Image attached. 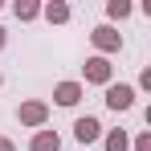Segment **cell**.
Returning <instances> with one entry per match:
<instances>
[{"label": "cell", "instance_id": "cell-1", "mask_svg": "<svg viewBox=\"0 0 151 151\" xmlns=\"http://www.w3.org/2000/svg\"><path fill=\"white\" fill-rule=\"evenodd\" d=\"M82 82H86V86H102V90H106V86L114 82V65H110V57H98V53H94V57H86V65H82Z\"/></svg>", "mask_w": 151, "mask_h": 151}, {"label": "cell", "instance_id": "cell-2", "mask_svg": "<svg viewBox=\"0 0 151 151\" xmlns=\"http://www.w3.org/2000/svg\"><path fill=\"white\" fill-rule=\"evenodd\" d=\"M17 123L41 131V127L49 123V102H45V98H25L21 106H17Z\"/></svg>", "mask_w": 151, "mask_h": 151}, {"label": "cell", "instance_id": "cell-3", "mask_svg": "<svg viewBox=\"0 0 151 151\" xmlns=\"http://www.w3.org/2000/svg\"><path fill=\"white\" fill-rule=\"evenodd\" d=\"M90 41H94V49L98 57H110V53H123V33L114 25H94L90 29Z\"/></svg>", "mask_w": 151, "mask_h": 151}, {"label": "cell", "instance_id": "cell-4", "mask_svg": "<svg viewBox=\"0 0 151 151\" xmlns=\"http://www.w3.org/2000/svg\"><path fill=\"white\" fill-rule=\"evenodd\" d=\"M102 102H106L114 114H123V110H131V106H135V86H131V82H110Z\"/></svg>", "mask_w": 151, "mask_h": 151}, {"label": "cell", "instance_id": "cell-5", "mask_svg": "<svg viewBox=\"0 0 151 151\" xmlns=\"http://www.w3.org/2000/svg\"><path fill=\"white\" fill-rule=\"evenodd\" d=\"M82 94H86V86H82V82H74V78L53 86V102H57V106H78V102H82Z\"/></svg>", "mask_w": 151, "mask_h": 151}, {"label": "cell", "instance_id": "cell-6", "mask_svg": "<svg viewBox=\"0 0 151 151\" xmlns=\"http://www.w3.org/2000/svg\"><path fill=\"white\" fill-rule=\"evenodd\" d=\"M74 139H78V143H98V139H102V123L94 119V114L74 119Z\"/></svg>", "mask_w": 151, "mask_h": 151}, {"label": "cell", "instance_id": "cell-7", "mask_svg": "<svg viewBox=\"0 0 151 151\" xmlns=\"http://www.w3.org/2000/svg\"><path fill=\"white\" fill-rule=\"evenodd\" d=\"M41 17H45L49 25H70V17H74V8H70L65 0H49V4H41Z\"/></svg>", "mask_w": 151, "mask_h": 151}, {"label": "cell", "instance_id": "cell-8", "mask_svg": "<svg viewBox=\"0 0 151 151\" xmlns=\"http://www.w3.org/2000/svg\"><path fill=\"white\" fill-rule=\"evenodd\" d=\"M29 151H61V135L57 131H33V139H29Z\"/></svg>", "mask_w": 151, "mask_h": 151}, {"label": "cell", "instance_id": "cell-9", "mask_svg": "<svg viewBox=\"0 0 151 151\" xmlns=\"http://www.w3.org/2000/svg\"><path fill=\"white\" fill-rule=\"evenodd\" d=\"M102 147H106V151H131V135H127L123 127H114V131L102 135Z\"/></svg>", "mask_w": 151, "mask_h": 151}, {"label": "cell", "instance_id": "cell-10", "mask_svg": "<svg viewBox=\"0 0 151 151\" xmlns=\"http://www.w3.org/2000/svg\"><path fill=\"white\" fill-rule=\"evenodd\" d=\"M12 17L17 21H37L41 17V0H17L12 4Z\"/></svg>", "mask_w": 151, "mask_h": 151}, {"label": "cell", "instance_id": "cell-11", "mask_svg": "<svg viewBox=\"0 0 151 151\" xmlns=\"http://www.w3.org/2000/svg\"><path fill=\"white\" fill-rule=\"evenodd\" d=\"M131 12H135V8H131L127 0H106V17H110V21H127ZM110 21H106V25H110Z\"/></svg>", "mask_w": 151, "mask_h": 151}, {"label": "cell", "instance_id": "cell-12", "mask_svg": "<svg viewBox=\"0 0 151 151\" xmlns=\"http://www.w3.org/2000/svg\"><path fill=\"white\" fill-rule=\"evenodd\" d=\"M131 151H151V131H139L131 139Z\"/></svg>", "mask_w": 151, "mask_h": 151}, {"label": "cell", "instance_id": "cell-13", "mask_svg": "<svg viewBox=\"0 0 151 151\" xmlns=\"http://www.w3.org/2000/svg\"><path fill=\"white\" fill-rule=\"evenodd\" d=\"M135 90H151V65L143 70V74H139V86H135Z\"/></svg>", "mask_w": 151, "mask_h": 151}, {"label": "cell", "instance_id": "cell-14", "mask_svg": "<svg viewBox=\"0 0 151 151\" xmlns=\"http://www.w3.org/2000/svg\"><path fill=\"white\" fill-rule=\"evenodd\" d=\"M0 151H17V143H12L8 135H0Z\"/></svg>", "mask_w": 151, "mask_h": 151}, {"label": "cell", "instance_id": "cell-15", "mask_svg": "<svg viewBox=\"0 0 151 151\" xmlns=\"http://www.w3.org/2000/svg\"><path fill=\"white\" fill-rule=\"evenodd\" d=\"M4 45H8V29L0 25V49H4Z\"/></svg>", "mask_w": 151, "mask_h": 151}, {"label": "cell", "instance_id": "cell-16", "mask_svg": "<svg viewBox=\"0 0 151 151\" xmlns=\"http://www.w3.org/2000/svg\"><path fill=\"white\" fill-rule=\"evenodd\" d=\"M0 8H4V0H0Z\"/></svg>", "mask_w": 151, "mask_h": 151}, {"label": "cell", "instance_id": "cell-17", "mask_svg": "<svg viewBox=\"0 0 151 151\" xmlns=\"http://www.w3.org/2000/svg\"><path fill=\"white\" fill-rule=\"evenodd\" d=\"M0 86H4V78H0Z\"/></svg>", "mask_w": 151, "mask_h": 151}]
</instances>
